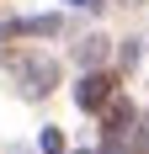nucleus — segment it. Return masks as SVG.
Masks as SVG:
<instances>
[{"mask_svg":"<svg viewBox=\"0 0 149 154\" xmlns=\"http://www.w3.org/2000/svg\"><path fill=\"white\" fill-rule=\"evenodd\" d=\"M112 96H117V80L101 75V69H85L80 85H74V106H80V112H101Z\"/></svg>","mask_w":149,"mask_h":154,"instance_id":"nucleus-1","label":"nucleus"},{"mask_svg":"<svg viewBox=\"0 0 149 154\" xmlns=\"http://www.w3.org/2000/svg\"><path fill=\"white\" fill-rule=\"evenodd\" d=\"M16 75L27 80V96H48V91H53V80H59V69H53V59H21V64H16Z\"/></svg>","mask_w":149,"mask_h":154,"instance_id":"nucleus-2","label":"nucleus"},{"mask_svg":"<svg viewBox=\"0 0 149 154\" xmlns=\"http://www.w3.org/2000/svg\"><path fill=\"white\" fill-rule=\"evenodd\" d=\"M59 16H21V21H0V43L5 37H53Z\"/></svg>","mask_w":149,"mask_h":154,"instance_id":"nucleus-3","label":"nucleus"},{"mask_svg":"<svg viewBox=\"0 0 149 154\" xmlns=\"http://www.w3.org/2000/svg\"><path fill=\"white\" fill-rule=\"evenodd\" d=\"M101 53H106V37H85V43H74V59L85 64V69H90V64H101Z\"/></svg>","mask_w":149,"mask_h":154,"instance_id":"nucleus-4","label":"nucleus"},{"mask_svg":"<svg viewBox=\"0 0 149 154\" xmlns=\"http://www.w3.org/2000/svg\"><path fill=\"white\" fill-rule=\"evenodd\" d=\"M37 149H43V154H64V138H59V128H43Z\"/></svg>","mask_w":149,"mask_h":154,"instance_id":"nucleus-5","label":"nucleus"},{"mask_svg":"<svg viewBox=\"0 0 149 154\" xmlns=\"http://www.w3.org/2000/svg\"><path fill=\"white\" fill-rule=\"evenodd\" d=\"M117 59H122V69H133V64H138V43H122V53H117Z\"/></svg>","mask_w":149,"mask_h":154,"instance_id":"nucleus-6","label":"nucleus"},{"mask_svg":"<svg viewBox=\"0 0 149 154\" xmlns=\"http://www.w3.org/2000/svg\"><path fill=\"white\" fill-rule=\"evenodd\" d=\"M69 5H85V11H101V0H69Z\"/></svg>","mask_w":149,"mask_h":154,"instance_id":"nucleus-7","label":"nucleus"}]
</instances>
